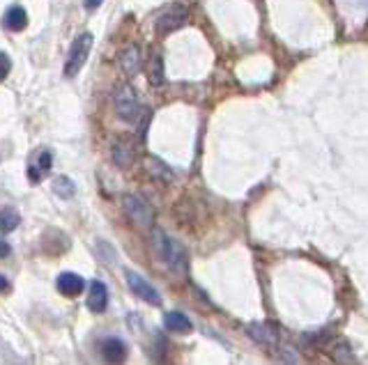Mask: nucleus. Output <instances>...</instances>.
Instances as JSON below:
<instances>
[{
    "instance_id": "obj_1",
    "label": "nucleus",
    "mask_w": 368,
    "mask_h": 365,
    "mask_svg": "<svg viewBox=\"0 0 368 365\" xmlns=\"http://www.w3.org/2000/svg\"><path fill=\"white\" fill-rule=\"evenodd\" d=\"M152 244L159 260L166 265L170 271L177 276H186V269H189V258H186V251L179 246V241L170 239V237L159 228H152Z\"/></svg>"
},
{
    "instance_id": "obj_2",
    "label": "nucleus",
    "mask_w": 368,
    "mask_h": 365,
    "mask_svg": "<svg viewBox=\"0 0 368 365\" xmlns=\"http://www.w3.org/2000/svg\"><path fill=\"white\" fill-rule=\"evenodd\" d=\"M115 113L120 120L124 122H138L140 120V115L145 113L143 106H140V101H138V94L136 90L131 85H120L115 90Z\"/></svg>"
},
{
    "instance_id": "obj_3",
    "label": "nucleus",
    "mask_w": 368,
    "mask_h": 365,
    "mask_svg": "<svg viewBox=\"0 0 368 365\" xmlns=\"http://www.w3.org/2000/svg\"><path fill=\"white\" fill-rule=\"evenodd\" d=\"M122 209L127 214V218L140 230H152L154 228V211L140 195L127 193L122 198Z\"/></svg>"
},
{
    "instance_id": "obj_4",
    "label": "nucleus",
    "mask_w": 368,
    "mask_h": 365,
    "mask_svg": "<svg viewBox=\"0 0 368 365\" xmlns=\"http://www.w3.org/2000/svg\"><path fill=\"white\" fill-rule=\"evenodd\" d=\"M90 51H92V35L90 33H81L72 42V46H69L67 62H65V76L67 78H74L78 71L83 69V65L88 62Z\"/></svg>"
},
{
    "instance_id": "obj_5",
    "label": "nucleus",
    "mask_w": 368,
    "mask_h": 365,
    "mask_svg": "<svg viewBox=\"0 0 368 365\" xmlns=\"http://www.w3.org/2000/svg\"><path fill=\"white\" fill-rule=\"evenodd\" d=\"M127 285H129V290L134 292V295L138 299H143L145 304H150V306H161V295L156 292L154 285L147 283L143 276H138L134 271H127Z\"/></svg>"
},
{
    "instance_id": "obj_6",
    "label": "nucleus",
    "mask_w": 368,
    "mask_h": 365,
    "mask_svg": "<svg viewBox=\"0 0 368 365\" xmlns=\"http://www.w3.org/2000/svg\"><path fill=\"white\" fill-rule=\"evenodd\" d=\"M184 21H186V5L175 3L173 7H168V10L156 19V33L168 35V33H173V30H177L179 26H182Z\"/></svg>"
},
{
    "instance_id": "obj_7",
    "label": "nucleus",
    "mask_w": 368,
    "mask_h": 365,
    "mask_svg": "<svg viewBox=\"0 0 368 365\" xmlns=\"http://www.w3.org/2000/svg\"><path fill=\"white\" fill-rule=\"evenodd\" d=\"M117 67H120V71L124 76L138 74L140 67H143V51H140L136 44L127 46V49L117 55Z\"/></svg>"
},
{
    "instance_id": "obj_8",
    "label": "nucleus",
    "mask_w": 368,
    "mask_h": 365,
    "mask_svg": "<svg viewBox=\"0 0 368 365\" xmlns=\"http://www.w3.org/2000/svg\"><path fill=\"white\" fill-rule=\"evenodd\" d=\"M249 336H251L256 343L267 345V347H277L281 340V333L274 324H251V327H249Z\"/></svg>"
},
{
    "instance_id": "obj_9",
    "label": "nucleus",
    "mask_w": 368,
    "mask_h": 365,
    "mask_svg": "<svg viewBox=\"0 0 368 365\" xmlns=\"http://www.w3.org/2000/svg\"><path fill=\"white\" fill-rule=\"evenodd\" d=\"M51 165H53V154L49 152V149H42V152L37 154V161L30 163L28 179L33 181V184H39V181L44 179V174H49Z\"/></svg>"
},
{
    "instance_id": "obj_10",
    "label": "nucleus",
    "mask_w": 368,
    "mask_h": 365,
    "mask_svg": "<svg viewBox=\"0 0 368 365\" xmlns=\"http://www.w3.org/2000/svg\"><path fill=\"white\" fill-rule=\"evenodd\" d=\"M85 290V281L74 271H65L58 276V292L65 297H78Z\"/></svg>"
},
{
    "instance_id": "obj_11",
    "label": "nucleus",
    "mask_w": 368,
    "mask_h": 365,
    "mask_svg": "<svg viewBox=\"0 0 368 365\" xmlns=\"http://www.w3.org/2000/svg\"><path fill=\"white\" fill-rule=\"evenodd\" d=\"M108 306V290L104 283L92 281L88 290V308L92 313H104Z\"/></svg>"
},
{
    "instance_id": "obj_12",
    "label": "nucleus",
    "mask_w": 368,
    "mask_h": 365,
    "mask_svg": "<svg viewBox=\"0 0 368 365\" xmlns=\"http://www.w3.org/2000/svg\"><path fill=\"white\" fill-rule=\"evenodd\" d=\"M3 26L10 30V33H21V30H26V26H28L26 10H23L21 5L10 7V10L5 12V17H3Z\"/></svg>"
},
{
    "instance_id": "obj_13",
    "label": "nucleus",
    "mask_w": 368,
    "mask_h": 365,
    "mask_svg": "<svg viewBox=\"0 0 368 365\" xmlns=\"http://www.w3.org/2000/svg\"><path fill=\"white\" fill-rule=\"evenodd\" d=\"M113 161L120 168H131L136 161V149L129 140H117L113 145Z\"/></svg>"
},
{
    "instance_id": "obj_14",
    "label": "nucleus",
    "mask_w": 368,
    "mask_h": 365,
    "mask_svg": "<svg viewBox=\"0 0 368 365\" xmlns=\"http://www.w3.org/2000/svg\"><path fill=\"white\" fill-rule=\"evenodd\" d=\"M101 354H104L106 361L120 363L127 359V345H124L120 338H108L104 340V345H101Z\"/></svg>"
},
{
    "instance_id": "obj_15",
    "label": "nucleus",
    "mask_w": 368,
    "mask_h": 365,
    "mask_svg": "<svg viewBox=\"0 0 368 365\" xmlns=\"http://www.w3.org/2000/svg\"><path fill=\"white\" fill-rule=\"evenodd\" d=\"M163 324H166V329L173 331V333H189L193 329L191 320L186 315H182V313H168L166 320H163Z\"/></svg>"
},
{
    "instance_id": "obj_16",
    "label": "nucleus",
    "mask_w": 368,
    "mask_h": 365,
    "mask_svg": "<svg viewBox=\"0 0 368 365\" xmlns=\"http://www.w3.org/2000/svg\"><path fill=\"white\" fill-rule=\"evenodd\" d=\"M147 78H150L152 85H161L163 83V60L159 53H152L150 60H147Z\"/></svg>"
},
{
    "instance_id": "obj_17",
    "label": "nucleus",
    "mask_w": 368,
    "mask_h": 365,
    "mask_svg": "<svg viewBox=\"0 0 368 365\" xmlns=\"http://www.w3.org/2000/svg\"><path fill=\"white\" fill-rule=\"evenodd\" d=\"M19 223H21L19 211H14L12 207L0 209V232H12V230L19 228Z\"/></svg>"
},
{
    "instance_id": "obj_18",
    "label": "nucleus",
    "mask_w": 368,
    "mask_h": 365,
    "mask_svg": "<svg viewBox=\"0 0 368 365\" xmlns=\"http://www.w3.org/2000/svg\"><path fill=\"white\" fill-rule=\"evenodd\" d=\"M53 191H56L62 200H69V198L76 193V186L69 177H56V181H53Z\"/></svg>"
},
{
    "instance_id": "obj_19",
    "label": "nucleus",
    "mask_w": 368,
    "mask_h": 365,
    "mask_svg": "<svg viewBox=\"0 0 368 365\" xmlns=\"http://www.w3.org/2000/svg\"><path fill=\"white\" fill-rule=\"evenodd\" d=\"M147 165H150V168H147V170H150L156 179H163V181H168V179H170L168 168H166V165H163V163L156 161V158H147Z\"/></svg>"
},
{
    "instance_id": "obj_20",
    "label": "nucleus",
    "mask_w": 368,
    "mask_h": 365,
    "mask_svg": "<svg viewBox=\"0 0 368 365\" xmlns=\"http://www.w3.org/2000/svg\"><path fill=\"white\" fill-rule=\"evenodd\" d=\"M334 359L336 361H355V354L350 352V345L343 343V340H339V343L334 345Z\"/></svg>"
},
{
    "instance_id": "obj_21",
    "label": "nucleus",
    "mask_w": 368,
    "mask_h": 365,
    "mask_svg": "<svg viewBox=\"0 0 368 365\" xmlns=\"http://www.w3.org/2000/svg\"><path fill=\"white\" fill-rule=\"evenodd\" d=\"M10 69H12V60H10V55L0 51V81H5L7 74H10Z\"/></svg>"
},
{
    "instance_id": "obj_22",
    "label": "nucleus",
    "mask_w": 368,
    "mask_h": 365,
    "mask_svg": "<svg viewBox=\"0 0 368 365\" xmlns=\"http://www.w3.org/2000/svg\"><path fill=\"white\" fill-rule=\"evenodd\" d=\"M10 253H12V246L7 244L5 239H0V260H5L7 255H10Z\"/></svg>"
},
{
    "instance_id": "obj_23",
    "label": "nucleus",
    "mask_w": 368,
    "mask_h": 365,
    "mask_svg": "<svg viewBox=\"0 0 368 365\" xmlns=\"http://www.w3.org/2000/svg\"><path fill=\"white\" fill-rule=\"evenodd\" d=\"M101 3H104V0H85L83 5H85V10H97Z\"/></svg>"
},
{
    "instance_id": "obj_24",
    "label": "nucleus",
    "mask_w": 368,
    "mask_h": 365,
    "mask_svg": "<svg viewBox=\"0 0 368 365\" xmlns=\"http://www.w3.org/2000/svg\"><path fill=\"white\" fill-rule=\"evenodd\" d=\"M5 292H10V281L5 276H0V295H5Z\"/></svg>"
}]
</instances>
